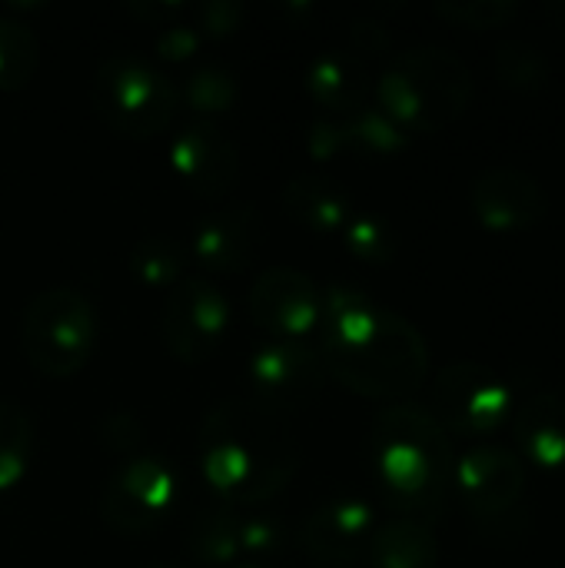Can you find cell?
Instances as JSON below:
<instances>
[{"label":"cell","instance_id":"6da1fadb","mask_svg":"<svg viewBox=\"0 0 565 568\" xmlns=\"http://www.w3.org/2000/svg\"><path fill=\"white\" fill-rule=\"evenodd\" d=\"M316 349L326 376L363 399H386V406L410 403L430 376L423 333L396 310L346 283L323 290Z\"/></svg>","mask_w":565,"mask_h":568},{"label":"cell","instance_id":"7a4b0ae2","mask_svg":"<svg viewBox=\"0 0 565 568\" xmlns=\"http://www.w3.org/2000/svg\"><path fill=\"white\" fill-rule=\"evenodd\" d=\"M196 466L216 503L256 509L293 483L300 449L276 426V416L256 409L250 399H226L200 426Z\"/></svg>","mask_w":565,"mask_h":568},{"label":"cell","instance_id":"3957f363","mask_svg":"<svg viewBox=\"0 0 565 568\" xmlns=\"http://www.w3.org/2000/svg\"><path fill=\"white\" fill-rule=\"evenodd\" d=\"M373 476L393 519L436 526L456 493V456L450 433L426 406L390 403L370 433Z\"/></svg>","mask_w":565,"mask_h":568},{"label":"cell","instance_id":"277c9868","mask_svg":"<svg viewBox=\"0 0 565 568\" xmlns=\"http://www.w3.org/2000/svg\"><path fill=\"white\" fill-rule=\"evenodd\" d=\"M473 100L470 63L446 47H413L376 80V106L406 133H436L456 123Z\"/></svg>","mask_w":565,"mask_h":568},{"label":"cell","instance_id":"5b68a950","mask_svg":"<svg viewBox=\"0 0 565 568\" xmlns=\"http://www.w3.org/2000/svg\"><path fill=\"white\" fill-rule=\"evenodd\" d=\"M100 320L97 306L77 286H47L40 290L20 320V343L23 356L40 376L70 379L77 376L97 346Z\"/></svg>","mask_w":565,"mask_h":568},{"label":"cell","instance_id":"8992f818","mask_svg":"<svg viewBox=\"0 0 565 568\" xmlns=\"http://www.w3.org/2000/svg\"><path fill=\"white\" fill-rule=\"evenodd\" d=\"M456 493L486 542H519L529 532L526 463L519 453L483 443L456 459Z\"/></svg>","mask_w":565,"mask_h":568},{"label":"cell","instance_id":"52a82bcc","mask_svg":"<svg viewBox=\"0 0 565 568\" xmlns=\"http://www.w3.org/2000/svg\"><path fill=\"white\" fill-rule=\"evenodd\" d=\"M90 100L110 130L150 140L170 126L180 106V90L153 63L133 53H110L93 70Z\"/></svg>","mask_w":565,"mask_h":568},{"label":"cell","instance_id":"ba28073f","mask_svg":"<svg viewBox=\"0 0 565 568\" xmlns=\"http://www.w3.org/2000/svg\"><path fill=\"white\" fill-rule=\"evenodd\" d=\"M516 406L509 379L483 363H450L433 379L430 413L450 436H490L509 426Z\"/></svg>","mask_w":565,"mask_h":568},{"label":"cell","instance_id":"9c48e42d","mask_svg":"<svg viewBox=\"0 0 565 568\" xmlns=\"http://www.w3.org/2000/svg\"><path fill=\"white\" fill-rule=\"evenodd\" d=\"M180 479L153 453H133L120 463L100 493V519L117 536H150L176 506Z\"/></svg>","mask_w":565,"mask_h":568},{"label":"cell","instance_id":"30bf717a","mask_svg":"<svg viewBox=\"0 0 565 568\" xmlns=\"http://www.w3.org/2000/svg\"><path fill=\"white\" fill-rule=\"evenodd\" d=\"M326 383V366L310 339H266L250 353L246 396L270 416L296 413L316 399Z\"/></svg>","mask_w":565,"mask_h":568},{"label":"cell","instance_id":"8fae6325","mask_svg":"<svg viewBox=\"0 0 565 568\" xmlns=\"http://www.w3.org/2000/svg\"><path fill=\"white\" fill-rule=\"evenodd\" d=\"M160 333L167 353L183 366H200L213 359L230 333V300L206 276L180 280L167 300L160 316Z\"/></svg>","mask_w":565,"mask_h":568},{"label":"cell","instance_id":"7c38bea8","mask_svg":"<svg viewBox=\"0 0 565 568\" xmlns=\"http://www.w3.org/2000/svg\"><path fill=\"white\" fill-rule=\"evenodd\" d=\"M250 320L270 339H310L323 320V290L293 266L263 270L246 296Z\"/></svg>","mask_w":565,"mask_h":568},{"label":"cell","instance_id":"4fadbf2b","mask_svg":"<svg viewBox=\"0 0 565 568\" xmlns=\"http://www.w3.org/2000/svg\"><path fill=\"white\" fill-rule=\"evenodd\" d=\"M376 526V509L370 503L350 496L326 499L303 519L300 546L313 566L356 568L366 562Z\"/></svg>","mask_w":565,"mask_h":568},{"label":"cell","instance_id":"5bb4252c","mask_svg":"<svg viewBox=\"0 0 565 568\" xmlns=\"http://www.w3.org/2000/svg\"><path fill=\"white\" fill-rule=\"evenodd\" d=\"M170 170L190 193L220 200L240 180V150L213 120H190L170 140Z\"/></svg>","mask_w":565,"mask_h":568},{"label":"cell","instance_id":"9a60e30c","mask_svg":"<svg viewBox=\"0 0 565 568\" xmlns=\"http://www.w3.org/2000/svg\"><path fill=\"white\" fill-rule=\"evenodd\" d=\"M476 220L493 233L529 230L546 216V190L523 166H490L470 190Z\"/></svg>","mask_w":565,"mask_h":568},{"label":"cell","instance_id":"2e32d148","mask_svg":"<svg viewBox=\"0 0 565 568\" xmlns=\"http://www.w3.org/2000/svg\"><path fill=\"white\" fill-rule=\"evenodd\" d=\"M256 240H260V216L250 203H240V206H226L200 220L186 250H190V260L203 266L206 273L233 276L253 263Z\"/></svg>","mask_w":565,"mask_h":568},{"label":"cell","instance_id":"e0dca14e","mask_svg":"<svg viewBox=\"0 0 565 568\" xmlns=\"http://www.w3.org/2000/svg\"><path fill=\"white\" fill-rule=\"evenodd\" d=\"M303 87L316 106H323L333 116H346L360 106H366V97L373 90L370 67L350 50H320L303 73Z\"/></svg>","mask_w":565,"mask_h":568},{"label":"cell","instance_id":"ac0fdd59","mask_svg":"<svg viewBox=\"0 0 565 568\" xmlns=\"http://www.w3.org/2000/svg\"><path fill=\"white\" fill-rule=\"evenodd\" d=\"M509 426L523 459L543 469H565V386L533 393L516 406Z\"/></svg>","mask_w":565,"mask_h":568},{"label":"cell","instance_id":"d6986e66","mask_svg":"<svg viewBox=\"0 0 565 568\" xmlns=\"http://www.w3.org/2000/svg\"><path fill=\"white\" fill-rule=\"evenodd\" d=\"M283 210L310 233H343L353 216V200L330 176L296 173L283 186Z\"/></svg>","mask_w":565,"mask_h":568},{"label":"cell","instance_id":"ffe728a7","mask_svg":"<svg viewBox=\"0 0 565 568\" xmlns=\"http://www.w3.org/2000/svg\"><path fill=\"white\" fill-rule=\"evenodd\" d=\"M183 546L200 566L233 568L246 562V552H243V509H233V506H223V503H210V506L196 509L190 516V523H186Z\"/></svg>","mask_w":565,"mask_h":568},{"label":"cell","instance_id":"44dd1931","mask_svg":"<svg viewBox=\"0 0 565 568\" xmlns=\"http://www.w3.org/2000/svg\"><path fill=\"white\" fill-rule=\"evenodd\" d=\"M370 568H440V542L430 526L410 519L380 523L366 552Z\"/></svg>","mask_w":565,"mask_h":568},{"label":"cell","instance_id":"7402d4cb","mask_svg":"<svg viewBox=\"0 0 565 568\" xmlns=\"http://www.w3.org/2000/svg\"><path fill=\"white\" fill-rule=\"evenodd\" d=\"M340 120V140H343V153H356V156H370V160H390L396 153H403L410 146V133L393 123L380 106H360Z\"/></svg>","mask_w":565,"mask_h":568},{"label":"cell","instance_id":"603a6c76","mask_svg":"<svg viewBox=\"0 0 565 568\" xmlns=\"http://www.w3.org/2000/svg\"><path fill=\"white\" fill-rule=\"evenodd\" d=\"M186 260L190 250L173 236H143L130 250V273L147 290H173L180 280H186Z\"/></svg>","mask_w":565,"mask_h":568},{"label":"cell","instance_id":"cb8c5ba5","mask_svg":"<svg viewBox=\"0 0 565 568\" xmlns=\"http://www.w3.org/2000/svg\"><path fill=\"white\" fill-rule=\"evenodd\" d=\"M33 459V419L13 399H0V496L17 489Z\"/></svg>","mask_w":565,"mask_h":568},{"label":"cell","instance_id":"d4e9b609","mask_svg":"<svg viewBox=\"0 0 565 568\" xmlns=\"http://www.w3.org/2000/svg\"><path fill=\"white\" fill-rule=\"evenodd\" d=\"M493 70H496L500 83L506 90H516V93H536L553 77L549 57L533 40H503L496 47Z\"/></svg>","mask_w":565,"mask_h":568},{"label":"cell","instance_id":"484cf974","mask_svg":"<svg viewBox=\"0 0 565 568\" xmlns=\"http://www.w3.org/2000/svg\"><path fill=\"white\" fill-rule=\"evenodd\" d=\"M40 63V43L37 33L17 20V17H0V93H17L23 90Z\"/></svg>","mask_w":565,"mask_h":568},{"label":"cell","instance_id":"4316f807","mask_svg":"<svg viewBox=\"0 0 565 568\" xmlns=\"http://www.w3.org/2000/svg\"><path fill=\"white\" fill-rule=\"evenodd\" d=\"M180 100L196 113V120H213V116H223L236 106L240 83L226 67L203 63V67L190 70V77L180 90Z\"/></svg>","mask_w":565,"mask_h":568},{"label":"cell","instance_id":"83f0119b","mask_svg":"<svg viewBox=\"0 0 565 568\" xmlns=\"http://www.w3.org/2000/svg\"><path fill=\"white\" fill-rule=\"evenodd\" d=\"M340 236L343 246L366 266H390L400 253L396 230L376 213H353Z\"/></svg>","mask_w":565,"mask_h":568},{"label":"cell","instance_id":"f1b7e54d","mask_svg":"<svg viewBox=\"0 0 565 568\" xmlns=\"http://www.w3.org/2000/svg\"><path fill=\"white\" fill-rule=\"evenodd\" d=\"M293 546V529L286 519L260 509H243V552L246 562H270Z\"/></svg>","mask_w":565,"mask_h":568},{"label":"cell","instance_id":"f546056e","mask_svg":"<svg viewBox=\"0 0 565 568\" xmlns=\"http://www.w3.org/2000/svg\"><path fill=\"white\" fill-rule=\"evenodd\" d=\"M433 10L456 27L496 30V27H506L509 20H516L523 7L516 0H443Z\"/></svg>","mask_w":565,"mask_h":568},{"label":"cell","instance_id":"4dcf8cb0","mask_svg":"<svg viewBox=\"0 0 565 568\" xmlns=\"http://www.w3.org/2000/svg\"><path fill=\"white\" fill-rule=\"evenodd\" d=\"M190 17L200 37H230L243 27L246 7L236 0H206V3L190 7Z\"/></svg>","mask_w":565,"mask_h":568},{"label":"cell","instance_id":"1f68e13d","mask_svg":"<svg viewBox=\"0 0 565 568\" xmlns=\"http://www.w3.org/2000/svg\"><path fill=\"white\" fill-rule=\"evenodd\" d=\"M200 47H203V37H200V30H196L193 23L176 20V23L157 27L153 50H157V57L167 60V63H183V60H190Z\"/></svg>","mask_w":565,"mask_h":568},{"label":"cell","instance_id":"d6a6232c","mask_svg":"<svg viewBox=\"0 0 565 568\" xmlns=\"http://www.w3.org/2000/svg\"><path fill=\"white\" fill-rule=\"evenodd\" d=\"M390 43H393V37H390V30L380 20L360 17L350 27V47L346 50L356 53L360 60H370V57H383L390 50Z\"/></svg>","mask_w":565,"mask_h":568},{"label":"cell","instance_id":"836d02e7","mask_svg":"<svg viewBox=\"0 0 565 568\" xmlns=\"http://www.w3.org/2000/svg\"><path fill=\"white\" fill-rule=\"evenodd\" d=\"M543 13H546V20H549L559 33H565V0L546 3V7H543Z\"/></svg>","mask_w":565,"mask_h":568},{"label":"cell","instance_id":"e575fe53","mask_svg":"<svg viewBox=\"0 0 565 568\" xmlns=\"http://www.w3.org/2000/svg\"><path fill=\"white\" fill-rule=\"evenodd\" d=\"M233 568H273L270 562H240V566H233Z\"/></svg>","mask_w":565,"mask_h":568},{"label":"cell","instance_id":"d590c367","mask_svg":"<svg viewBox=\"0 0 565 568\" xmlns=\"http://www.w3.org/2000/svg\"><path fill=\"white\" fill-rule=\"evenodd\" d=\"M143 568H186V566H176V562H153V566H143Z\"/></svg>","mask_w":565,"mask_h":568}]
</instances>
